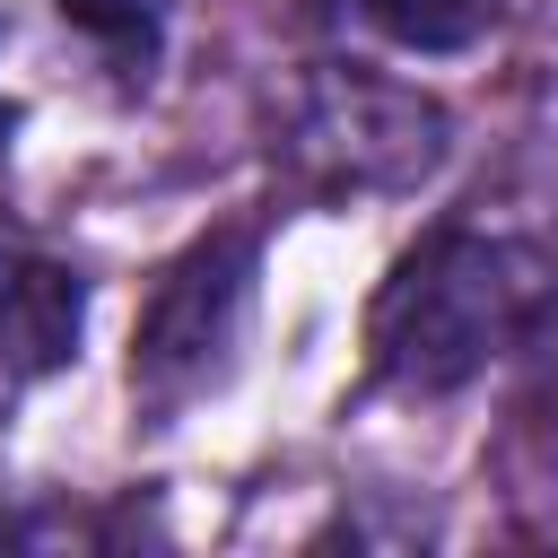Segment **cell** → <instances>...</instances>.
<instances>
[{
	"label": "cell",
	"mask_w": 558,
	"mask_h": 558,
	"mask_svg": "<svg viewBox=\"0 0 558 558\" xmlns=\"http://www.w3.org/2000/svg\"><path fill=\"white\" fill-rule=\"evenodd\" d=\"M541 305V262L514 235H480V227H436L418 235L392 279L375 288L366 314V357L384 384L401 392H453L471 384L488 357L514 349V331Z\"/></svg>",
	"instance_id": "cell-1"
},
{
	"label": "cell",
	"mask_w": 558,
	"mask_h": 558,
	"mask_svg": "<svg viewBox=\"0 0 558 558\" xmlns=\"http://www.w3.org/2000/svg\"><path fill=\"white\" fill-rule=\"evenodd\" d=\"M453 148V113L366 61H314L288 96V157L323 192H418Z\"/></svg>",
	"instance_id": "cell-2"
},
{
	"label": "cell",
	"mask_w": 558,
	"mask_h": 558,
	"mask_svg": "<svg viewBox=\"0 0 558 558\" xmlns=\"http://www.w3.org/2000/svg\"><path fill=\"white\" fill-rule=\"evenodd\" d=\"M253 270H262L253 227H209L157 270L140 331H131V392L148 410H183L235 366V340L253 314Z\"/></svg>",
	"instance_id": "cell-3"
},
{
	"label": "cell",
	"mask_w": 558,
	"mask_h": 558,
	"mask_svg": "<svg viewBox=\"0 0 558 558\" xmlns=\"http://www.w3.org/2000/svg\"><path fill=\"white\" fill-rule=\"evenodd\" d=\"M78 323H87L78 270H61L26 244H0V384H35V375L70 366Z\"/></svg>",
	"instance_id": "cell-4"
},
{
	"label": "cell",
	"mask_w": 558,
	"mask_h": 558,
	"mask_svg": "<svg viewBox=\"0 0 558 558\" xmlns=\"http://www.w3.org/2000/svg\"><path fill=\"white\" fill-rule=\"evenodd\" d=\"M349 17H366L384 44H401V52H462V44H480L488 35V17H497V0H340Z\"/></svg>",
	"instance_id": "cell-5"
},
{
	"label": "cell",
	"mask_w": 558,
	"mask_h": 558,
	"mask_svg": "<svg viewBox=\"0 0 558 558\" xmlns=\"http://www.w3.org/2000/svg\"><path fill=\"white\" fill-rule=\"evenodd\" d=\"M87 44H105L122 70H148L157 61V44H166V17H174V0H52Z\"/></svg>",
	"instance_id": "cell-6"
},
{
	"label": "cell",
	"mask_w": 558,
	"mask_h": 558,
	"mask_svg": "<svg viewBox=\"0 0 558 558\" xmlns=\"http://www.w3.org/2000/svg\"><path fill=\"white\" fill-rule=\"evenodd\" d=\"M9 131H17V113H9V105H0V157H9Z\"/></svg>",
	"instance_id": "cell-7"
}]
</instances>
